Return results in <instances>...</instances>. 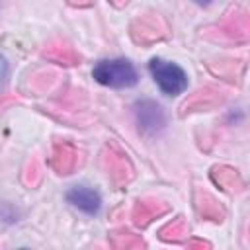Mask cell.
Masks as SVG:
<instances>
[{
	"label": "cell",
	"mask_w": 250,
	"mask_h": 250,
	"mask_svg": "<svg viewBox=\"0 0 250 250\" xmlns=\"http://www.w3.org/2000/svg\"><path fill=\"white\" fill-rule=\"evenodd\" d=\"M113 2H115L117 6H121V4H123V2H127V0H113Z\"/></svg>",
	"instance_id": "9"
},
{
	"label": "cell",
	"mask_w": 250,
	"mask_h": 250,
	"mask_svg": "<svg viewBox=\"0 0 250 250\" xmlns=\"http://www.w3.org/2000/svg\"><path fill=\"white\" fill-rule=\"evenodd\" d=\"M213 180L217 184H221L225 189H236V186H240L238 182V176L234 170H229V168H215L213 170Z\"/></svg>",
	"instance_id": "5"
},
{
	"label": "cell",
	"mask_w": 250,
	"mask_h": 250,
	"mask_svg": "<svg viewBox=\"0 0 250 250\" xmlns=\"http://www.w3.org/2000/svg\"><path fill=\"white\" fill-rule=\"evenodd\" d=\"M195 4H199V6H209L211 0H195Z\"/></svg>",
	"instance_id": "8"
},
{
	"label": "cell",
	"mask_w": 250,
	"mask_h": 250,
	"mask_svg": "<svg viewBox=\"0 0 250 250\" xmlns=\"http://www.w3.org/2000/svg\"><path fill=\"white\" fill-rule=\"evenodd\" d=\"M6 74H8V62H6V59H4V55L0 53V84L4 82V78H6Z\"/></svg>",
	"instance_id": "7"
},
{
	"label": "cell",
	"mask_w": 250,
	"mask_h": 250,
	"mask_svg": "<svg viewBox=\"0 0 250 250\" xmlns=\"http://www.w3.org/2000/svg\"><path fill=\"white\" fill-rule=\"evenodd\" d=\"M148 70H150L154 82L158 84V88L166 96H178L188 88V74L176 62H168V61L154 57L148 62Z\"/></svg>",
	"instance_id": "2"
},
{
	"label": "cell",
	"mask_w": 250,
	"mask_h": 250,
	"mask_svg": "<svg viewBox=\"0 0 250 250\" xmlns=\"http://www.w3.org/2000/svg\"><path fill=\"white\" fill-rule=\"evenodd\" d=\"M164 209H156V203H152L150 207H148V203H137V207H135V213H133V217H135V223L137 225H146L154 215H158V213H162Z\"/></svg>",
	"instance_id": "6"
},
{
	"label": "cell",
	"mask_w": 250,
	"mask_h": 250,
	"mask_svg": "<svg viewBox=\"0 0 250 250\" xmlns=\"http://www.w3.org/2000/svg\"><path fill=\"white\" fill-rule=\"evenodd\" d=\"M135 117L141 133L145 135H156L164 129L166 117L162 107L152 100H141L135 104Z\"/></svg>",
	"instance_id": "3"
},
{
	"label": "cell",
	"mask_w": 250,
	"mask_h": 250,
	"mask_svg": "<svg viewBox=\"0 0 250 250\" xmlns=\"http://www.w3.org/2000/svg\"><path fill=\"white\" fill-rule=\"evenodd\" d=\"M66 199L68 203H72L76 209L84 211L86 215H96L102 207L100 193L90 186H74L72 189H68Z\"/></svg>",
	"instance_id": "4"
},
{
	"label": "cell",
	"mask_w": 250,
	"mask_h": 250,
	"mask_svg": "<svg viewBox=\"0 0 250 250\" xmlns=\"http://www.w3.org/2000/svg\"><path fill=\"white\" fill-rule=\"evenodd\" d=\"M92 76L96 82L109 88H131L137 84L139 74L131 61L127 59H105L96 62Z\"/></svg>",
	"instance_id": "1"
}]
</instances>
